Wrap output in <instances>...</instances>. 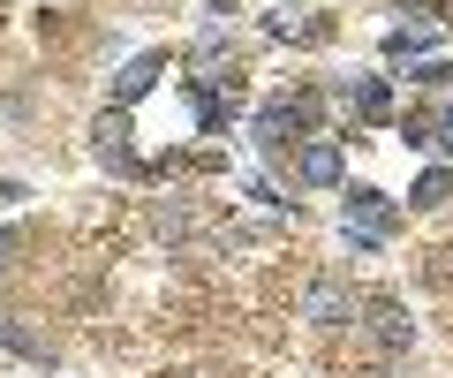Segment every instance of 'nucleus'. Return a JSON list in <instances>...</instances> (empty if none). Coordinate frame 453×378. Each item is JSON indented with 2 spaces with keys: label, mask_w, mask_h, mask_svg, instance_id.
<instances>
[{
  "label": "nucleus",
  "mask_w": 453,
  "mask_h": 378,
  "mask_svg": "<svg viewBox=\"0 0 453 378\" xmlns=\"http://www.w3.org/2000/svg\"><path fill=\"white\" fill-rule=\"evenodd\" d=\"M91 151H98V166H106L113 181H144V174H151V159L136 151V129H129V114H121V106H98Z\"/></svg>",
  "instance_id": "1"
},
{
  "label": "nucleus",
  "mask_w": 453,
  "mask_h": 378,
  "mask_svg": "<svg viewBox=\"0 0 453 378\" xmlns=\"http://www.w3.org/2000/svg\"><path fill=\"white\" fill-rule=\"evenodd\" d=\"M303 318L318 333H340V326H363V296L348 288L340 273H310L303 280Z\"/></svg>",
  "instance_id": "2"
},
{
  "label": "nucleus",
  "mask_w": 453,
  "mask_h": 378,
  "mask_svg": "<svg viewBox=\"0 0 453 378\" xmlns=\"http://www.w3.org/2000/svg\"><path fill=\"white\" fill-rule=\"evenodd\" d=\"M340 235L393 243V235H401V204H393L386 189H371V181H356V189H348V212H340Z\"/></svg>",
  "instance_id": "3"
},
{
  "label": "nucleus",
  "mask_w": 453,
  "mask_h": 378,
  "mask_svg": "<svg viewBox=\"0 0 453 378\" xmlns=\"http://www.w3.org/2000/svg\"><path fill=\"white\" fill-rule=\"evenodd\" d=\"M166 76H174V53H136V61H121V76L106 83V106H121V114H129V106L151 99Z\"/></svg>",
  "instance_id": "4"
},
{
  "label": "nucleus",
  "mask_w": 453,
  "mask_h": 378,
  "mask_svg": "<svg viewBox=\"0 0 453 378\" xmlns=\"http://www.w3.org/2000/svg\"><path fill=\"white\" fill-rule=\"evenodd\" d=\"M295 181H303V189H340V181H348V159H340V136H303V144H295Z\"/></svg>",
  "instance_id": "5"
},
{
  "label": "nucleus",
  "mask_w": 453,
  "mask_h": 378,
  "mask_svg": "<svg viewBox=\"0 0 453 378\" xmlns=\"http://www.w3.org/2000/svg\"><path fill=\"white\" fill-rule=\"evenodd\" d=\"M363 333L378 341V356H408V348H416V318H408V303H393V296L363 303Z\"/></svg>",
  "instance_id": "6"
},
{
  "label": "nucleus",
  "mask_w": 453,
  "mask_h": 378,
  "mask_svg": "<svg viewBox=\"0 0 453 378\" xmlns=\"http://www.w3.org/2000/svg\"><path fill=\"white\" fill-rule=\"evenodd\" d=\"M303 136H310V129H303V121H295L280 99H265V106H257V121H250V144H257L265 159H288V151L303 144Z\"/></svg>",
  "instance_id": "7"
},
{
  "label": "nucleus",
  "mask_w": 453,
  "mask_h": 378,
  "mask_svg": "<svg viewBox=\"0 0 453 378\" xmlns=\"http://www.w3.org/2000/svg\"><path fill=\"white\" fill-rule=\"evenodd\" d=\"M151 235H159L166 250H181V243H196V235H204V220H196L189 197H166V204H151Z\"/></svg>",
  "instance_id": "8"
},
{
  "label": "nucleus",
  "mask_w": 453,
  "mask_h": 378,
  "mask_svg": "<svg viewBox=\"0 0 453 378\" xmlns=\"http://www.w3.org/2000/svg\"><path fill=\"white\" fill-rule=\"evenodd\" d=\"M340 99L356 106L363 121H386V114H393V83H386V76H348V83H340Z\"/></svg>",
  "instance_id": "9"
},
{
  "label": "nucleus",
  "mask_w": 453,
  "mask_h": 378,
  "mask_svg": "<svg viewBox=\"0 0 453 378\" xmlns=\"http://www.w3.org/2000/svg\"><path fill=\"white\" fill-rule=\"evenodd\" d=\"M431 38H438V23H393L386 31V61H431Z\"/></svg>",
  "instance_id": "10"
},
{
  "label": "nucleus",
  "mask_w": 453,
  "mask_h": 378,
  "mask_svg": "<svg viewBox=\"0 0 453 378\" xmlns=\"http://www.w3.org/2000/svg\"><path fill=\"white\" fill-rule=\"evenodd\" d=\"M0 333H8V348H16L23 363H46V371H53V363H61V348H53L46 333L31 326V318H8V326H0Z\"/></svg>",
  "instance_id": "11"
},
{
  "label": "nucleus",
  "mask_w": 453,
  "mask_h": 378,
  "mask_svg": "<svg viewBox=\"0 0 453 378\" xmlns=\"http://www.w3.org/2000/svg\"><path fill=\"white\" fill-rule=\"evenodd\" d=\"M265 31H273V38H318L325 23H310V8H295V0H280L273 16H265Z\"/></svg>",
  "instance_id": "12"
},
{
  "label": "nucleus",
  "mask_w": 453,
  "mask_h": 378,
  "mask_svg": "<svg viewBox=\"0 0 453 378\" xmlns=\"http://www.w3.org/2000/svg\"><path fill=\"white\" fill-rule=\"evenodd\" d=\"M446 197H453V166H431V174H423L416 189H408V204H416V212H438Z\"/></svg>",
  "instance_id": "13"
},
{
  "label": "nucleus",
  "mask_w": 453,
  "mask_h": 378,
  "mask_svg": "<svg viewBox=\"0 0 453 378\" xmlns=\"http://www.w3.org/2000/svg\"><path fill=\"white\" fill-rule=\"evenodd\" d=\"M431 144L446 151V166H453V99H446V106H431Z\"/></svg>",
  "instance_id": "14"
},
{
  "label": "nucleus",
  "mask_w": 453,
  "mask_h": 378,
  "mask_svg": "<svg viewBox=\"0 0 453 378\" xmlns=\"http://www.w3.org/2000/svg\"><path fill=\"white\" fill-rule=\"evenodd\" d=\"M242 189H250V197H257V204H273V212H280V204H288V197H280V189H273V181H265V174H250Z\"/></svg>",
  "instance_id": "15"
},
{
  "label": "nucleus",
  "mask_w": 453,
  "mask_h": 378,
  "mask_svg": "<svg viewBox=\"0 0 453 378\" xmlns=\"http://www.w3.org/2000/svg\"><path fill=\"white\" fill-rule=\"evenodd\" d=\"M363 378H408V363H401V356H378V363H371Z\"/></svg>",
  "instance_id": "16"
},
{
  "label": "nucleus",
  "mask_w": 453,
  "mask_h": 378,
  "mask_svg": "<svg viewBox=\"0 0 453 378\" xmlns=\"http://www.w3.org/2000/svg\"><path fill=\"white\" fill-rule=\"evenodd\" d=\"M0 250H16V235H8V228H0Z\"/></svg>",
  "instance_id": "17"
}]
</instances>
